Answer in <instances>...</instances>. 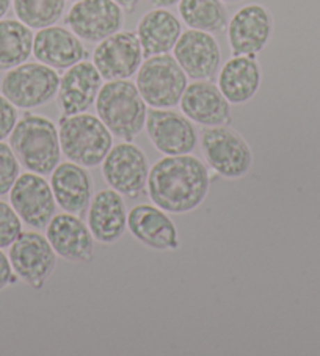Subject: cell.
<instances>
[{"label": "cell", "instance_id": "7402d4cb", "mask_svg": "<svg viewBox=\"0 0 320 356\" xmlns=\"http://www.w3.org/2000/svg\"><path fill=\"white\" fill-rule=\"evenodd\" d=\"M33 55L40 63L51 66L54 70H67L87 58L88 54L72 30L49 26L35 35Z\"/></svg>", "mask_w": 320, "mask_h": 356}, {"label": "cell", "instance_id": "ba28073f", "mask_svg": "<svg viewBox=\"0 0 320 356\" xmlns=\"http://www.w3.org/2000/svg\"><path fill=\"white\" fill-rule=\"evenodd\" d=\"M102 177L110 188L129 200H137L145 193L150 165L143 149L132 141L112 146L101 163Z\"/></svg>", "mask_w": 320, "mask_h": 356}, {"label": "cell", "instance_id": "52a82bcc", "mask_svg": "<svg viewBox=\"0 0 320 356\" xmlns=\"http://www.w3.org/2000/svg\"><path fill=\"white\" fill-rule=\"evenodd\" d=\"M57 70L45 63H22L3 76L0 90L16 108H36L52 101L58 93Z\"/></svg>", "mask_w": 320, "mask_h": 356}, {"label": "cell", "instance_id": "9c48e42d", "mask_svg": "<svg viewBox=\"0 0 320 356\" xmlns=\"http://www.w3.org/2000/svg\"><path fill=\"white\" fill-rule=\"evenodd\" d=\"M10 262L17 278L32 289H42L57 267V253L38 231H22L10 247Z\"/></svg>", "mask_w": 320, "mask_h": 356}, {"label": "cell", "instance_id": "e575fe53", "mask_svg": "<svg viewBox=\"0 0 320 356\" xmlns=\"http://www.w3.org/2000/svg\"><path fill=\"white\" fill-rule=\"evenodd\" d=\"M221 2H226V3H236V2H240V0H221Z\"/></svg>", "mask_w": 320, "mask_h": 356}, {"label": "cell", "instance_id": "30bf717a", "mask_svg": "<svg viewBox=\"0 0 320 356\" xmlns=\"http://www.w3.org/2000/svg\"><path fill=\"white\" fill-rule=\"evenodd\" d=\"M10 204L17 216L32 229H46L47 223L57 213V201L54 198L51 182L42 175L22 173L10 190Z\"/></svg>", "mask_w": 320, "mask_h": 356}, {"label": "cell", "instance_id": "d6986e66", "mask_svg": "<svg viewBox=\"0 0 320 356\" xmlns=\"http://www.w3.org/2000/svg\"><path fill=\"white\" fill-rule=\"evenodd\" d=\"M127 216L125 196L110 187L102 188L90 201L87 225L97 243L113 245L125 236Z\"/></svg>", "mask_w": 320, "mask_h": 356}, {"label": "cell", "instance_id": "836d02e7", "mask_svg": "<svg viewBox=\"0 0 320 356\" xmlns=\"http://www.w3.org/2000/svg\"><path fill=\"white\" fill-rule=\"evenodd\" d=\"M11 5V0H0V19L8 13Z\"/></svg>", "mask_w": 320, "mask_h": 356}, {"label": "cell", "instance_id": "83f0119b", "mask_svg": "<svg viewBox=\"0 0 320 356\" xmlns=\"http://www.w3.org/2000/svg\"><path fill=\"white\" fill-rule=\"evenodd\" d=\"M21 176V163L11 146L0 141V196L10 193L17 177Z\"/></svg>", "mask_w": 320, "mask_h": 356}, {"label": "cell", "instance_id": "1f68e13d", "mask_svg": "<svg viewBox=\"0 0 320 356\" xmlns=\"http://www.w3.org/2000/svg\"><path fill=\"white\" fill-rule=\"evenodd\" d=\"M150 2L157 8H167V7H173V5L179 3L181 0H150Z\"/></svg>", "mask_w": 320, "mask_h": 356}, {"label": "cell", "instance_id": "ac0fdd59", "mask_svg": "<svg viewBox=\"0 0 320 356\" xmlns=\"http://www.w3.org/2000/svg\"><path fill=\"white\" fill-rule=\"evenodd\" d=\"M102 87V76L93 61L82 60L67 67L60 77L58 107L65 116L85 113L96 102Z\"/></svg>", "mask_w": 320, "mask_h": 356}, {"label": "cell", "instance_id": "484cf974", "mask_svg": "<svg viewBox=\"0 0 320 356\" xmlns=\"http://www.w3.org/2000/svg\"><path fill=\"white\" fill-rule=\"evenodd\" d=\"M179 15L186 26L207 33L227 27V11L221 0H181Z\"/></svg>", "mask_w": 320, "mask_h": 356}, {"label": "cell", "instance_id": "277c9868", "mask_svg": "<svg viewBox=\"0 0 320 356\" xmlns=\"http://www.w3.org/2000/svg\"><path fill=\"white\" fill-rule=\"evenodd\" d=\"M60 148L67 161L85 168L99 167L113 146V135L99 116L77 113L60 118Z\"/></svg>", "mask_w": 320, "mask_h": 356}, {"label": "cell", "instance_id": "f1b7e54d", "mask_svg": "<svg viewBox=\"0 0 320 356\" xmlns=\"http://www.w3.org/2000/svg\"><path fill=\"white\" fill-rule=\"evenodd\" d=\"M22 232V220L10 202L0 200V248H10Z\"/></svg>", "mask_w": 320, "mask_h": 356}, {"label": "cell", "instance_id": "4fadbf2b", "mask_svg": "<svg viewBox=\"0 0 320 356\" xmlns=\"http://www.w3.org/2000/svg\"><path fill=\"white\" fill-rule=\"evenodd\" d=\"M143 58V49L137 33L121 30L99 41L93 54V63L106 81L131 79L138 72Z\"/></svg>", "mask_w": 320, "mask_h": 356}, {"label": "cell", "instance_id": "5b68a950", "mask_svg": "<svg viewBox=\"0 0 320 356\" xmlns=\"http://www.w3.org/2000/svg\"><path fill=\"white\" fill-rule=\"evenodd\" d=\"M200 146L207 167L225 179H240L253 167L255 157L248 141L230 126L202 129Z\"/></svg>", "mask_w": 320, "mask_h": 356}, {"label": "cell", "instance_id": "9a60e30c", "mask_svg": "<svg viewBox=\"0 0 320 356\" xmlns=\"http://www.w3.org/2000/svg\"><path fill=\"white\" fill-rule=\"evenodd\" d=\"M46 237L58 257L67 262H91L95 237L87 223L74 213H55L46 226Z\"/></svg>", "mask_w": 320, "mask_h": 356}, {"label": "cell", "instance_id": "8992f818", "mask_svg": "<svg viewBox=\"0 0 320 356\" xmlns=\"http://www.w3.org/2000/svg\"><path fill=\"white\" fill-rule=\"evenodd\" d=\"M137 88L151 108H173L187 88V74L173 55L146 58L137 72Z\"/></svg>", "mask_w": 320, "mask_h": 356}, {"label": "cell", "instance_id": "3957f363", "mask_svg": "<svg viewBox=\"0 0 320 356\" xmlns=\"http://www.w3.org/2000/svg\"><path fill=\"white\" fill-rule=\"evenodd\" d=\"M96 112L113 137L132 141L143 131L147 108L137 85L131 81H107L96 97Z\"/></svg>", "mask_w": 320, "mask_h": 356}, {"label": "cell", "instance_id": "d4e9b609", "mask_svg": "<svg viewBox=\"0 0 320 356\" xmlns=\"http://www.w3.org/2000/svg\"><path fill=\"white\" fill-rule=\"evenodd\" d=\"M32 29L19 19H0V71L26 63L33 54Z\"/></svg>", "mask_w": 320, "mask_h": 356}, {"label": "cell", "instance_id": "6da1fadb", "mask_svg": "<svg viewBox=\"0 0 320 356\" xmlns=\"http://www.w3.org/2000/svg\"><path fill=\"white\" fill-rule=\"evenodd\" d=\"M211 188L209 167L192 154L165 156L150 168L146 192L154 206L184 216L205 202Z\"/></svg>", "mask_w": 320, "mask_h": 356}, {"label": "cell", "instance_id": "7c38bea8", "mask_svg": "<svg viewBox=\"0 0 320 356\" xmlns=\"http://www.w3.org/2000/svg\"><path fill=\"white\" fill-rule=\"evenodd\" d=\"M125 13L115 0H79L67 11L66 24L80 40L99 42L120 32Z\"/></svg>", "mask_w": 320, "mask_h": 356}, {"label": "cell", "instance_id": "d6a6232c", "mask_svg": "<svg viewBox=\"0 0 320 356\" xmlns=\"http://www.w3.org/2000/svg\"><path fill=\"white\" fill-rule=\"evenodd\" d=\"M115 2L118 3L122 10H132L140 0H115Z\"/></svg>", "mask_w": 320, "mask_h": 356}, {"label": "cell", "instance_id": "8fae6325", "mask_svg": "<svg viewBox=\"0 0 320 356\" xmlns=\"http://www.w3.org/2000/svg\"><path fill=\"white\" fill-rule=\"evenodd\" d=\"M145 129L154 148L163 156L192 154L198 146V132L184 113L168 108L147 112Z\"/></svg>", "mask_w": 320, "mask_h": 356}, {"label": "cell", "instance_id": "4316f807", "mask_svg": "<svg viewBox=\"0 0 320 356\" xmlns=\"http://www.w3.org/2000/svg\"><path fill=\"white\" fill-rule=\"evenodd\" d=\"M66 0H13L16 17L30 29L54 26L63 16Z\"/></svg>", "mask_w": 320, "mask_h": 356}, {"label": "cell", "instance_id": "cb8c5ba5", "mask_svg": "<svg viewBox=\"0 0 320 356\" xmlns=\"http://www.w3.org/2000/svg\"><path fill=\"white\" fill-rule=\"evenodd\" d=\"M181 33V21L165 8L147 11L140 19L137 27V36L141 49H143L145 58L168 54L176 46Z\"/></svg>", "mask_w": 320, "mask_h": 356}, {"label": "cell", "instance_id": "2e32d148", "mask_svg": "<svg viewBox=\"0 0 320 356\" xmlns=\"http://www.w3.org/2000/svg\"><path fill=\"white\" fill-rule=\"evenodd\" d=\"M175 58L193 81H211L221 63V52L217 40L211 33L190 29L181 33L173 47Z\"/></svg>", "mask_w": 320, "mask_h": 356}, {"label": "cell", "instance_id": "5bb4252c", "mask_svg": "<svg viewBox=\"0 0 320 356\" xmlns=\"http://www.w3.org/2000/svg\"><path fill=\"white\" fill-rule=\"evenodd\" d=\"M273 33V17L259 3L240 8L227 22V41L234 55L259 54Z\"/></svg>", "mask_w": 320, "mask_h": 356}, {"label": "cell", "instance_id": "f546056e", "mask_svg": "<svg viewBox=\"0 0 320 356\" xmlns=\"http://www.w3.org/2000/svg\"><path fill=\"white\" fill-rule=\"evenodd\" d=\"M17 122V110L7 97L0 95V141L8 138Z\"/></svg>", "mask_w": 320, "mask_h": 356}, {"label": "cell", "instance_id": "ffe728a7", "mask_svg": "<svg viewBox=\"0 0 320 356\" xmlns=\"http://www.w3.org/2000/svg\"><path fill=\"white\" fill-rule=\"evenodd\" d=\"M179 106L182 113L200 126H227L231 121L230 101L212 81H195L187 85Z\"/></svg>", "mask_w": 320, "mask_h": 356}, {"label": "cell", "instance_id": "4dcf8cb0", "mask_svg": "<svg viewBox=\"0 0 320 356\" xmlns=\"http://www.w3.org/2000/svg\"><path fill=\"white\" fill-rule=\"evenodd\" d=\"M19 280L13 272V267H11L10 257L3 253V250L0 248V291L7 289L8 286L15 284V282Z\"/></svg>", "mask_w": 320, "mask_h": 356}, {"label": "cell", "instance_id": "44dd1931", "mask_svg": "<svg viewBox=\"0 0 320 356\" xmlns=\"http://www.w3.org/2000/svg\"><path fill=\"white\" fill-rule=\"evenodd\" d=\"M51 188L61 211L82 217L93 198V177L82 165L61 162L51 173Z\"/></svg>", "mask_w": 320, "mask_h": 356}, {"label": "cell", "instance_id": "d590c367", "mask_svg": "<svg viewBox=\"0 0 320 356\" xmlns=\"http://www.w3.org/2000/svg\"><path fill=\"white\" fill-rule=\"evenodd\" d=\"M74 2H79V0H74Z\"/></svg>", "mask_w": 320, "mask_h": 356}, {"label": "cell", "instance_id": "e0dca14e", "mask_svg": "<svg viewBox=\"0 0 320 356\" xmlns=\"http://www.w3.org/2000/svg\"><path fill=\"white\" fill-rule=\"evenodd\" d=\"M127 229L135 241L154 251L179 248V232L170 213L154 204H138L129 211Z\"/></svg>", "mask_w": 320, "mask_h": 356}, {"label": "cell", "instance_id": "603a6c76", "mask_svg": "<svg viewBox=\"0 0 320 356\" xmlns=\"http://www.w3.org/2000/svg\"><path fill=\"white\" fill-rule=\"evenodd\" d=\"M261 81V66L255 55H234L220 71L218 88L230 104L240 106L253 99Z\"/></svg>", "mask_w": 320, "mask_h": 356}, {"label": "cell", "instance_id": "7a4b0ae2", "mask_svg": "<svg viewBox=\"0 0 320 356\" xmlns=\"http://www.w3.org/2000/svg\"><path fill=\"white\" fill-rule=\"evenodd\" d=\"M10 146L22 167L32 173L51 175L60 163L58 127L46 116L26 113L17 120Z\"/></svg>", "mask_w": 320, "mask_h": 356}]
</instances>
